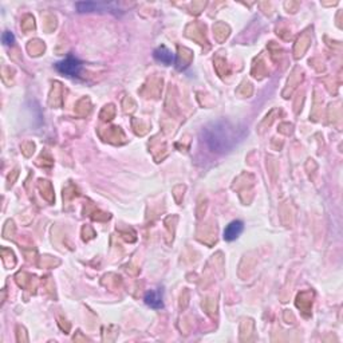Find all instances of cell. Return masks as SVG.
I'll use <instances>...</instances> for the list:
<instances>
[{
    "mask_svg": "<svg viewBox=\"0 0 343 343\" xmlns=\"http://www.w3.org/2000/svg\"><path fill=\"white\" fill-rule=\"evenodd\" d=\"M243 229H244L243 221H240V220L231 221V223H229L224 229V234H223L224 240H227V241H234V240H236V239L241 235Z\"/></svg>",
    "mask_w": 343,
    "mask_h": 343,
    "instance_id": "cell-3",
    "label": "cell"
},
{
    "mask_svg": "<svg viewBox=\"0 0 343 343\" xmlns=\"http://www.w3.org/2000/svg\"><path fill=\"white\" fill-rule=\"evenodd\" d=\"M145 303H146L149 307L156 309V310H158V309H162L164 303H162V292L160 290L148 291V292L145 294Z\"/></svg>",
    "mask_w": 343,
    "mask_h": 343,
    "instance_id": "cell-6",
    "label": "cell"
},
{
    "mask_svg": "<svg viewBox=\"0 0 343 343\" xmlns=\"http://www.w3.org/2000/svg\"><path fill=\"white\" fill-rule=\"evenodd\" d=\"M55 69H57L58 72H61V74H63V75L66 76H78L79 75V72H81L82 70V63L79 59H76L75 57H72V55H69V57H66L65 59H62V61H59V62L55 65Z\"/></svg>",
    "mask_w": 343,
    "mask_h": 343,
    "instance_id": "cell-2",
    "label": "cell"
},
{
    "mask_svg": "<svg viewBox=\"0 0 343 343\" xmlns=\"http://www.w3.org/2000/svg\"><path fill=\"white\" fill-rule=\"evenodd\" d=\"M76 10L79 12H91V11H106L110 10V7H113V4H106V3H96V1H81L75 4Z\"/></svg>",
    "mask_w": 343,
    "mask_h": 343,
    "instance_id": "cell-5",
    "label": "cell"
},
{
    "mask_svg": "<svg viewBox=\"0 0 343 343\" xmlns=\"http://www.w3.org/2000/svg\"><path fill=\"white\" fill-rule=\"evenodd\" d=\"M1 39H3V43H4V44H7V46H12V44L15 43L14 34L10 33V31H5V33H3V35H1Z\"/></svg>",
    "mask_w": 343,
    "mask_h": 343,
    "instance_id": "cell-7",
    "label": "cell"
},
{
    "mask_svg": "<svg viewBox=\"0 0 343 343\" xmlns=\"http://www.w3.org/2000/svg\"><path fill=\"white\" fill-rule=\"evenodd\" d=\"M245 136V128L231 122L228 119H217L201 130V138L214 153L232 150Z\"/></svg>",
    "mask_w": 343,
    "mask_h": 343,
    "instance_id": "cell-1",
    "label": "cell"
},
{
    "mask_svg": "<svg viewBox=\"0 0 343 343\" xmlns=\"http://www.w3.org/2000/svg\"><path fill=\"white\" fill-rule=\"evenodd\" d=\"M153 55H154L157 62L162 63L165 66H171L172 63L174 62V54L172 53L171 50L165 47V46H160V47L156 48Z\"/></svg>",
    "mask_w": 343,
    "mask_h": 343,
    "instance_id": "cell-4",
    "label": "cell"
}]
</instances>
